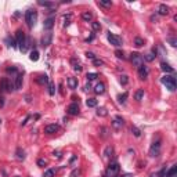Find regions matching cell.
<instances>
[{
    "label": "cell",
    "mask_w": 177,
    "mask_h": 177,
    "mask_svg": "<svg viewBox=\"0 0 177 177\" xmlns=\"http://www.w3.org/2000/svg\"><path fill=\"white\" fill-rule=\"evenodd\" d=\"M25 21H27V25L29 28H33L35 24L37 21V13L35 10H28L25 13Z\"/></svg>",
    "instance_id": "obj_1"
},
{
    "label": "cell",
    "mask_w": 177,
    "mask_h": 177,
    "mask_svg": "<svg viewBox=\"0 0 177 177\" xmlns=\"http://www.w3.org/2000/svg\"><path fill=\"white\" fill-rule=\"evenodd\" d=\"M161 82L163 83L165 86H166V89H169L170 91L176 90V79L173 76H170V75H165V76L161 79Z\"/></svg>",
    "instance_id": "obj_2"
},
{
    "label": "cell",
    "mask_w": 177,
    "mask_h": 177,
    "mask_svg": "<svg viewBox=\"0 0 177 177\" xmlns=\"http://www.w3.org/2000/svg\"><path fill=\"white\" fill-rule=\"evenodd\" d=\"M119 173V163L118 162H111L105 170V177H116Z\"/></svg>",
    "instance_id": "obj_3"
},
{
    "label": "cell",
    "mask_w": 177,
    "mask_h": 177,
    "mask_svg": "<svg viewBox=\"0 0 177 177\" xmlns=\"http://www.w3.org/2000/svg\"><path fill=\"white\" fill-rule=\"evenodd\" d=\"M159 154H161V140H156L152 143V145H151L150 148V155L151 156H159Z\"/></svg>",
    "instance_id": "obj_4"
},
{
    "label": "cell",
    "mask_w": 177,
    "mask_h": 177,
    "mask_svg": "<svg viewBox=\"0 0 177 177\" xmlns=\"http://www.w3.org/2000/svg\"><path fill=\"white\" fill-rule=\"evenodd\" d=\"M10 90H13V85L10 83V80L7 77H3L0 80V91L6 93V91H10Z\"/></svg>",
    "instance_id": "obj_5"
},
{
    "label": "cell",
    "mask_w": 177,
    "mask_h": 177,
    "mask_svg": "<svg viewBox=\"0 0 177 177\" xmlns=\"http://www.w3.org/2000/svg\"><path fill=\"white\" fill-rule=\"evenodd\" d=\"M108 40L115 47H120L122 46V39L119 36H116V35H114V33H108Z\"/></svg>",
    "instance_id": "obj_6"
},
{
    "label": "cell",
    "mask_w": 177,
    "mask_h": 177,
    "mask_svg": "<svg viewBox=\"0 0 177 177\" xmlns=\"http://www.w3.org/2000/svg\"><path fill=\"white\" fill-rule=\"evenodd\" d=\"M132 62H133V65H136L137 68L140 67V65H143L144 64V58H143V55L141 54H138V53H133L132 54Z\"/></svg>",
    "instance_id": "obj_7"
},
{
    "label": "cell",
    "mask_w": 177,
    "mask_h": 177,
    "mask_svg": "<svg viewBox=\"0 0 177 177\" xmlns=\"http://www.w3.org/2000/svg\"><path fill=\"white\" fill-rule=\"evenodd\" d=\"M51 40H53V33H51V32H47V33H44L43 37H42V46H43V47L50 46Z\"/></svg>",
    "instance_id": "obj_8"
},
{
    "label": "cell",
    "mask_w": 177,
    "mask_h": 177,
    "mask_svg": "<svg viewBox=\"0 0 177 177\" xmlns=\"http://www.w3.org/2000/svg\"><path fill=\"white\" fill-rule=\"evenodd\" d=\"M67 112H68L69 115H77L79 114V105L76 104V102H72V104L68 105V108H67Z\"/></svg>",
    "instance_id": "obj_9"
},
{
    "label": "cell",
    "mask_w": 177,
    "mask_h": 177,
    "mask_svg": "<svg viewBox=\"0 0 177 177\" xmlns=\"http://www.w3.org/2000/svg\"><path fill=\"white\" fill-rule=\"evenodd\" d=\"M148 73H150L148 72V68H147L144 64L138 67V76H140L141 79H147V77H148Z\"/></svg>",
    "instance_id": "obj_10"
},
{
    "label": "cell",
    "mask_w": 177,
    "mask_h": 177,
    "mask_svg": "<svg viewBox=\"0 0 177 177\" xmlns=\"http://www.w3.org/2000/svg\"><path fill=\"white\" fill-rule=\"evenodd\" d=\"M58 125H47V126L44 127V133H47V134H53V133L58 132Z\"/></svg>",
    "instance_id": "obj_11"
},
{
    "label": "cell",
    "mask_w": 177,
    "mask_h": 177,
    "mask_svg": "<svg viewBox=\"0 0 177 177\" xmlns=\"http://www.w3.org/2000/svg\"><path fill=\"white\" fill-rule=\"evenodd\" d=\"M53 27H54V19L53 18H47L44 21V24H43V28H44L47 32H50L51 29H53Z\"/></svg>",
    "instance_id": "obj_12"
},
{
    "label": "cell",
    "mask_w": 177,
    "mask_h": 177,
    "mask_svg": "<svg viewBox=\"0 0 177 177\" xmlns=\"http://www.w3.org/2000/svg\"><path fill=\"white\" fill-rule=\"evenodd\" d=\"M67 83H68V87H69V89H72V90H75V89L77 87V79H76V77H73V76L68 77Z\"/></svg>",
    "instance_id": "obj_13"
},
{
    "label": "cell",
    "mask_w": 177,
    "mask_h": 177,
    "mask_svg": "<svg viewBox=\"0 0 177 177\" xmlns=\"http://www.w3.org/2000/svg\"><path fill=\"white\" fill-rule=\"evenodd\" d=\"M104 91H105V85L104 83H97L94 87V93L95 94H104Z\"/></svg>",
    "instance_id": "obj_14"
},
{
    "label": "cell",
    "mask_w": 177,
    "mask_h": 177,
    "mask_svg": "<svg viewBox=\"0 0 177 177\" xmlns=\"http://www.w3.org/2000/svg\"><path fill=\"white\" fill-rule=\"evenodd\" d=\"M22 87V73H18L15 76V90H19Z\"/></svg>",
    "instance_id": "obj_15"
},
{
    "label": "cell",
    "mask_w": 177,
    "mask_h": 177,
    "mask_svg": "<svg viewBox=\"0 0 177 177\" xmlns=\"http://www.w3.org/2000/svg\"><path fill=\"white\" fill-rule=\"evenodd\" d=\"M112 126H114L115 129H120V127L123 126V119L120 118V116H116V118L114 119V122H112Z\"/></svg>",
    "instance_id": "obj_16"
},
{
    "label": "cell",
    "mask_w": 177,
    "mask_h": 177,
    "mask_svg": "<svg viewBox=\"0 0 177 177\" xmlns=\"http://www.w3.org/2000/svg\"><path fill=\"white\" fill-rule=\"evenodd\" d=\"M161 69L163 71V72H166V73H173L174 72V69L169 65V64H166V62H162L161 64Z\"/></svg>",
    "instance_id": "obj_17"
},
{
    "label": "cell",
    "mask_w": 177,
    "mask_h": 177,
    "mask_svg": "<svg viewBox=\"0 0 177 177\" xmlns=\"http://www.w3.org/2000/svg\"><path fill=\"white\" fill-rule=\"evenodd\" d=\"M158 14L159 15H168L169 14V7L166 4H161L158 9Z\"/></svg>",
    "instance_id": "obj_18"
},
{
    "label": "cell",
    "mask_w": 177,
    "mask_h": 177,
    "mask_svg": "<svg viewBox=\"0 0 177 177\" xmlns=\"http://www.w3.org/2000/svg\"><path fill=\"white\" fill-rule=\"evenodd\" d=\"M176 165L174 166H172V168L169 169V170H166V173H165V177H176Z\"/></svg>",
    "instance_id": "obj_19"
},
{
    "label": "cell",
    "mask_w": 177,
    "mask_h": 177,
    "mask_svg": "<svg viewBox=\"0 0 177 177\" xmlns=\"http://www.w3.org/2000/svg\"><path fill=\"white\" fill-rule=\"evenodd\" d=\"M71 64H72V68L75 69V71H77V72H80V71H82V67H80L79 61H76V58L71 59Z\"/></svg>",
    "instance_id": "obj_20"
},
{
    "label": "cell",
    "mask_w": 177,
    "mask_h": 177,
    "mask_svg": "<svg viewBox=\"0 0 177 177\" xmlns=\"http://www.w3.org/2000/svg\"><path fill=\"white\" fill-rule=\"evenodd\" d=\"M82 19H83V21H86V22H90V21H93V14L89 13V11L83 13L82 14Z\"/></svg>",
    "instance_id": "obj_21"
},
{
    "label": "cell",
    "mask_w": 177,
    "mask_h": 177,
    "mask_svg": "<svg viewBox=\"0 0 177 177\" xmlns=\"http://www.w3.org/2000/svg\"><path fill=\"white\" fill-rule=\"evenodd\" d=\"M143 97H144V90H143V89H140V90H137L136 93H134V98H136L137 101H141Z\"/></svg>",
    "instance_id": "obj_22"
},
{
    "label": "cell",
    "mask_w": 177,
    "mask_h": 177,
    "mask_svg": "<svg viewBox=\"0 0 177 177\" xmlns=\"http://www.w3.org/2000/svg\"><path fill=\"white\" fill-rule=\"evenodd\" d=\"M29 58H31V61H35L36 62L37 59H39V51L37 50H33L31 53V55H29Z\"/></svg>",
    "instance_id": "obj_23"
},
{
    "label": "cell",
    "mask_w": 177,
    "mask_h": 177,
    "mask_svg": "<svg viewBox=\"0 0 177 177\" xmlns=\"http://www.w3.org/2000/svg\"><path fill=\"white\" fill-rule=\"evenodd\" d=\"M39 4L43 6V7H49V9H54L55 3H51V1H39Z\"/></svg>",
    "instance_id": "obj_24"
},
{
    "label": "cell",
    "mask_w": 177,
    "mask_h": 177,
    "mask_svg": "<svg viewBox=\"0 0 177 177\" xmlns=\"http://www.w3.org/2000/svg\"><path fill=\"white\" fill-rule=\"evenodd\" d=\"M17 159L24 161V159H25V151L21 150V148H18V150H17Z\"/></svg>",
    "instance_id": "obj_25"
},
{
    "label": "cell",
    "mask_w": 177,
    "mask_h": 177,
    "mask_svg": "<svg viewBox=\"0 0 177 177\" xmlns=\"http://www.w3.org/2000/svg\"><path fill=\"white\" fill-rule=\"evenodd\" d=\"M165 173H166V168H163L162 170H159V172H156V173H152L151 177H165Z\"/></svg>",
    "instance_id": "obj_26"
},
{
    "label": "cell",
    "mask_w": 177,
    "mask_h": 177,
    "mask_svg": "<svg viewBox=\"0 0 177 177\" xmlns=\"http://www.w3.org/2000/svg\"><path fill=\"white\" fill-rule=\"evenodd\" d=\"M71 19H72V14L64 15V27H68L69 24H71Z\"/></svg>",
    "instance_id": "obj_27"
},
{
    "label": "cell",
    "mask_w": 177,
    "mask_h": 177,
    "mask_svg": "<svg viewBox=\"0 0 177 177\" xmlns=\"http://www.w3.org/2000/svg\"><path fill=\"white\" fill-rule=\"evenodd\" d=\"M37 83H40V85H46V83H49V79L46 75H42V76L37 77Z\"/></svg>",
    "instance_id": "obj_28"
},
{
    "label": "cell",
    "mask_w": 177,
    "mask_h": 177,
    "mask_svg": "<svg viewBox=\"0 0 177 177\" xmlns=\"http://www.w3.org/2000/svg\"><path fill=\"white\" fill-rule=\"evenodd\" d=\"M86 104H87V107H89V108H93V107H95V105H97V100H95V98H89V100L86 101Z\"/></svg>",
    "instance_id": "obj_29"
},
{
    "label": "cell",
    "mask_w": 177,
    "mask_h": 177,
    "mask_svg": "<svg viewBox=\"0 0 177 177\" xmlns=\"http://www.w3.org/2000/svg\"><path fill=\"white\" fill-rule=\"evenodd\" d=\"M112 152H114V148H112L111 145H108L107 148H105V151H104V156H105V158H108V156H111Z\"/></svg>",
    "instance_id": "obj_30"
},
{
    "label": "cell",
    "mask_w": 177,
    "mask_h": 177,
    "mask_svg": "<svg viewBox=\"0 0 177 177\" xmlns=\"http://www.w3.org/2000/svg\"><path fill=\"white\" fill-rule=\"evenodd\" d=\"M91 29H93V31H101V24L100 22H95V21H93V22H91Z\"/></svg>",
    "instance_id": "obj_31"
},
{
    "label": "cell",
    "mask_w": 177,
    "mask_h": 177,
    "mask_svg": "<svg viewBox=\"0 0 177 177\" xmlns=\"http://www.w3.org/2000/svg\"><path fill=\"white\" fill-rule=\"evenodd\" d=\"M126 98H127V93H123V94L118 95V101L120 104H125V102H126Z\"/></svg>",
    "instance_id": "obj_32"
},
{
    "label": "cell",
    "mask_w": 177,
    "mask_h": 177,
    "mask_svg": "<svg viewBox=\"0 0 177 177\" xmlns=\"http://www.w3.org/2000/svg\"><path fill=\"white\" fill-rule=\"evenodd\" d=\"M97 115H98V116H107L108 112H107V109L105 108H98L97 109Z\"/></svg>",
    "instance_id": "obj_33"
},
{
    "label": "cell",
    "mask_w": 177,
    "mask_h": 177,
    "mask_svg": "<svg viewBox=\"0 0 177 177\" xmlns=\"http://www.w3.org/2000/svg\"><path fill=\"white\" fill-rule=\"evenodd\" d=\"M97 76H98V75H97V73H94V72L87 73V80H89V82H91V80H95V79H97Z\"/></svg>",
    "instance_id": "obj_34"
},
{
    "label": "cell",
    "mask_w": 177,
    "mask_h": 177,
    "mask_svg": "<svg viewBox=\"0 0 177 177\" xmlns=\"http://www.w3.org/2000/svg\"><path fill=\"white\" fill-rule=\"evenodd\" d=\"M134 44H136L137 47H141V46H144V40H143L141 37H136V39H134Z\"/></svg>",
    "instance_id": "obj_35"
},
{
    "label": "cell",
    "mask_w": 177,
    "mask_h": 177,
    "mask_svg": "<svg viewBox=\"0 0 177 177\" xmlns=\"http://www.w3.org/2000/svg\"><path fill=\"white\" fill-rule=\"evenodd\" d=\"M155 57H156V53L154 51V53H150V54H147L145 57H144V59H147V61H152Z\"/></svg>",
    "instance_id": "obj_36"
},
{
    "label": "cell",
    "mask_w": 177,
    "mask_h": 177,
    "mask_svg": "<svg viewBox=\"0 0 177 177\" xmlns=\"http://www.w3.org/2000/svg\"><path fill=\"white\" fill-rule=\"evenodd\" d=\"M54 176V169H49V170H46L43 177H53Z\"/></svg>",
    "instance_id": "obj_37"
},
{
    "label": "cell",
    "mask_w": 177,
    "mask_h": 177,
    "mask_svg": "<svg viewBox=\"0 0 177 177\" xmlns=\"http://www.w3.org/2000/svg\"><path fill=\"white\" fill-rule=\"evenodd\" d=\"M132 132H133V134H134L136 137H140V136H141L140 129H138V127H136V126H133V127H132Z\"/></svg>",
    "instance_id": "obj_38"
},
{
    "label": "cell",
    "mask_w": 177,
    "mask_h": 177,
    "mask_svg": "<svg viewBox=\"0 0 177 177\" xmlns=\"http://www.w3.org/2000/svg\"><path fill=\"white\" fill-rule=\"evenodd\" d=\"M100 132H101V136L104 137V138H107V137L109 136V134H108V129H107V127H101Z\"/></svg>",
    "instance_id": "obj_39"
},
{
    "label": "cell",
    "mask_w": 177,
    "mask_h": 177,
    "mask_svg": "<svg viewBox=\"0 0 177 177\" xmlns=\"http://www.w3.org/2000/svg\"><path fill=\"white\" fill-rule=\"evenodd\" d=\"M98 6H102V7H111V6H112V3H111V1H104V0H100V1H98Z\"/></svg>",
    "instance_id": "obj_40"
},
{
    "label": "cell",
    "mask_w": 177,
    "mask_h": 177,
    "mask_svg": "<svg viewBox=\"0 0 177 177\" xmlns=\"http://www.w3.org/2000/svg\"><path fill=\"white\" fill-rule=\"evenodd\" d=\"M49 93H50V95H54V93H55V90H54V85L53 83H49Z\"/></svg>",
    "instance_id": "obj_41"
},
{
    "label": "cell",
    "mask_w": 177,
    "mask_h": 177,
    "mask_svg": "<svg viewBox=\"0 0 177 177\" xmlns=\"http://www.w3.org/2000/svg\"><path fill=\"white\" fill-rule=\"evenodd\" d=\"M93 64L97 65V67H100V65H104V61H102V59H98V58H94L93 59Z\"/></svg>",
    "instance_id": "obj_42"
},
{
    "label": "cell",
    "mask_w": 177,
    "mask_h": 177,
    "mask_svg": "<svg viewBox=\"0 0 177 177\" xmlns=\"http://www.w3.org/2000/svg\"><path fill=\"white\" fill-rule=\"evenodd\" d=\"M80 176V170L79 169H75L72 173H71V177H79Z\"/></svg>",
    "instance_id": "obj_43"
},
{
    "label": "cell",
    "mask_w": 177,
    "mask_h": 177,
    "mask_svg": "<svg viewBox=\"0 0 177 177\" xmlns=\"http://www.w3.org/2000/svg\"><path fill=\"white\" fill-rule=\"evenodd\" d=\"M127 82H129L127 76L126 75H122V76H120V83H122V85H127Z\"/></svg>",
    "instance_id": "obj_44"
},
{
    "label": "cell",
    "mask_w": 177,
    "mask_h": 177,
    "mask_svg": "<svg viewBox=\"0 0 177 177\" xmlns=\"http://www.w3.org/2000/svg\"><path fill=\"white\" fill-rule=\"evenodd\" d=\"M115 54H116V57H118V58H125V55H123V51H120V50H116L115 51Z\"/></svg>",
    "instance_id": "obj_45"
},
{
    "label": "cell",
    "mask_w": 177,
    "mask_h": 177,
    "mask_svg": "<svg viewBox=\"0 0 177 177\" xmlns=\"http://www.w3.org/2000/svg\"><path fill=\"white\" fill-rule=\"evenodd\" d=\"M46 163H47L46 159H37V165H39V166H44Z\"/></svg>",
    "instance_id": "obj_46"
},
{
    "label": "cell",
    "mask_w": 177,
    "mask_h": 177,
    "mask_svg": "<svg viewBox=\"0 0 177 177\" xmlns=\"http://www.w3.org/2000/svg\"><path fill=\"white\" fill-rule=\"evenodd\" d=\"M86 57H87V58H90V59H94L95 58V55L93 54V53H90V51H87V53H86Z\"/></svg>",
    "instance_id": "obj_47"
},
{
    "label": "cell",
    "mask_w": 177,
    "mask_h": 177,
    "mask_svg": "<svg viewBox=\"0 0 177 177\" xmlns=\"http://www.w3.org/2000/svg\"><path fill=\"white\" fill-rule=\"evenodd\" d=\"M169 42H170V44H172L173 47H176V43H177L176 39H173V37H170V39H169Z\"/></svg>",
    "instance_id": "obj_48"
},
{
    "label": "cell",
    "mask_w": 177,
    "mask_h": 177,
    "mask_svg": "<svg viewBox=\"0 0 177 177\" xmlns=\"http://www.w3.org/2000/svg\"><path fill=\"white\" fill-rule=\"evenodd\" d=\"M116 177H132V174H130V173H123V174H120V176H116Z\"/></svg>",
    "instance_id": "obj_49"
},
{
    "label": "cell",
    "mask_w": 177,
    "mask_h": 177,
    "mask_svg": "<svg viewBox=\"0 0 177 177\" xmlns=\"http://www.w3.org/2000/svg\"><path fill=\"white\" fill-rule=\"evenodd\" d=\"M53 155H57V158H61V152H59V151H54V152H53Z\"/></svg>",
    "instance_id": "obj_50"
},
{
    "label": "cell",
    "mask_w": 177,
    "mask_h": 177,
    "mask_svg": "<svg viewBox=\"0 0 177 177\" xmlns=\"http://www.w3.org/2000/svg\"><path fill=\"white\" fill-rule=\"evenodd\" d=\"M7 72H17V68H7Z\"/></svg>",
    "instance_id": "obj_51"
},
{
    "label": "cell",
    "mask_w": 177,
    "mask_h": 177,
    "mask_svg": "<svg viewBox=\"0 0 177 177\" xmlns=\"http://www.w3.org/2000/svg\"><path fill=\"white\" fill-rule=\"evenodd\" d=\"M4 98H3V97H0V107H3V105H4Z\"/></svg>",
    "instance_id": "obj_52"
},
{
    "label": "cell",
    "mask_w": 177,
    "mask_h": 177,
    "mask_svg": "<svg viewBox=\"0 0 177 177\" xmlns=\"http://www.w3.org/2000/svg\"><path fill=\"white\" fill-rule=\"evenodd\" d=\"M17 177H18V176H17Z\"/></svg>",
    "instance_id": "obj_53"
}]
</instances>
